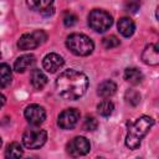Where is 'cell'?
<instances>
[{
    "label": "cell",
    "instance_id": "4",
    "mask_svg": "<svg viewBox=\"0 0 159 159\" xmlns=\"http://www.w3.org/2000/svg\"><path fill=\"white\" fill-rule=\"evenodd\" d=\"M113 24L112 16L101 9H94L88 15V25L92 30L97 32H104L107 31Z\"/></svg>",
    "mask_w": 159,
    "mask_h": 159
},
{
    "label": "cell",
    "instance_id": "20",
    "mask_svg": "<svg viewBox=\"0 0 159 159\" xmlns=\"http://www.w3.org/2000/svg\"><path fill=\"white\" fill-rule=\"evenodd\" d=\"M113 109H114V106H113V103H112L111 101H108V99H104V101L99 102L98 106H97V112H98V114L102 116V117H108V116H111V114L113 113Z\"/></svg>",
    "mask_w": 159,
    "mask_h": 159
},
{
    "label": "cell",
    "instance_id": "13",
    "mask_svg": "<svg viewBox=\"0 0 159 159\" xmlns=\"http://www.w3.org/2000/svg\"><path fill=\"white\" fill-rule=\"evenodd\" d=\"M35 65V56L29 53V55H24V56H20L15 63H14V70L19 73H22L25 72L26 70H29L30 67H32Z\"/></svg>",
    "mask_w": 159,
    "mask_h": 159
},
{
    "label": "cell",
    "instance_id": "5",
    "mask_svg": "<svg viewBox=\"0 0 159 159\" xmlns=\"http://www.w3.org/2000/svg\"><path fill=\"white\" fill-rule=\"evenodd\" d=\"M47 133L41 128H30L22 135V144L29 149H39L45 144Z\"/></svg>",
    "mask_w": 159,
    "mask_h": 159
},
{
    "label": "cell",
    "instance_id": "8",
    "mask_svg": "<svg viewBox=\"0 0 159 159\" xmlns=\"http://www.w3.org/2000/svg\"><path fill=\"white\" fill-rule=\"evenodd\" d=\"M78 119H80V112L75 108H68L60 113L57 124L62 129H72L77 124Z\"/></svg>",
    "mask_w": 159,
    "mask_h": 159
},
{
    "label": "cell",
    "instance_id": "12",
    "mask_svg": "<svg viewBox=\"0 0 159 159\" xmlns=\"http://www.w3.org/2000/svg\"><path fill=\"white\" fill-rule=\"evenodd\" d=\"M27 6L31 7L32 10L40 12L43 16H50L55 12V6L52 1H43V0H32L27 1Z\"/></svg>",
    "mask_w": 159,
    "mask_h": 159
},
{
    "label": "cell",
    "instance_id": "27",
    "mask_svg": "<svg viewBox=\"0 0 159 159\" xmlns=\"http://www.w3.org/2000/svg\"><path fill=\"white\" fill-rule=\"evenodd\" d=\"M1 145H2V140H1V138H0V148H1Z\"/></svg>",
    "mask_w": 159,
    "mask_h": 159
},
{
    "label": "cell",
    "instance_id": "11",
    "mask_svg": "<svg viewBox=\"0 0 159 159\" xmlns=\"http://www.w3.org/2000/svg\"><path fill=\"white\" fill-rule=\"evenodd\" d=\"M142 60L144 63L155 66L159 63V51H158V45L157 43H149L145 46L142 53Z\"/></svg>",
    "mask_w": 159,
    "mask_h": 159
},
{
    "label": "cell",
    "instance_id": "9",
    "mask_svg": "<svg viewBox=\"0 0 159 159\" xmlns=\"http://www.w3.org/2000/svg\"><path fill=\"white\" fill-rule=\"evenodd\" d=\"M25 118L30 124L39 125L46 119V111L39 104H30L25 109Z\"/></svg>",
    "mask_w": 159,
    "mask_h": 159
},
{
    "label": "cell",
    "instance_id": "26",
    "mask_svg": "<svg viewBox=\"0 0 159 159\" xmlns=\"http://www.w3.org/2000/svg\"><path fill=\"white\" fill-rule=\"evenodd\" d=\"M5 102H6V99H5V96L0 93V108H1V107L5 104Z\"/></svg>",
    "mask_w": 159,
    "mask_h": 159
},
{
    "label": "cell",
    "instance_id": "2",
    "mask_svg": "<svg viewBox=\"0 0 159 159\" xmlns=\"http://www.w3.org/2000/svg\"><path fill=\"white\" fill-rule=\"evenodd\" d=\"M153 124H154V119L148 116H142L135 122L130 123L125 137V145L129 149H137L140 145L143 137L149 132Z\"/></svg>",
    "mask_w": 159,
    "mask_h": 159
},
{
    "label": "cell",
    "instance_id": "24",
    "mask_svg": "<svg viewBox=\"0 0 159 159\" xmlns=\"http://www.w3.org/2000/svg\"><path fill=\"white\" fill-rule=\"evenodd\" d=\"M76 22H77V16L75 14H72V12H66L65 14V16H63V24H65V26L71 27Z\"/></svg>",
    "mask_w": 159,
    "mask_h": 159
},
{
    "label": "cell",
    "instance_id": "10",
    "mask_svg": "<svg viewBox=\"0 0 159 159\" xmlns=\"http://www.w3.org/2000/svg\"><path fill=\"white\" fill-rule=\"evenodd\" d=\"M63 63H65L63 58H62L60 55L55 53V52L46 55V56L43 57V60H42V66H43V68H45L47 72H50V73H55L56 71H58V70L63 66Z\"/></svg>",
    "mask_w": 159,
    "mask_h": 159
},
{
    "label": "cell",
    "instance_id": "6",
    "mask_svg": "<svg viewBox=\"0 0 159 159\" xmlns=\"http://www.w3.org/2000/svg\"><path fill=\"white\" fill-rule=\"evenodd\" d=\"M46 39H47V35L42 30H36L31 34H24L17 41V47L22 51L32 50L40 46L41 43H43Z\"/></svg>",
    "mask_w": 159,
    "mask_h": 159
},
{
    "label": "cell",
    "instance_id": "18",
    "mask_svg": "<svg viewBox=\"0 0 159 159\" xmlns=\"http://www.w3.org/2000/svg\"><path fill=\"white\" fill-rule=\"evenodd\" d=\"M24 154L22 147L17 142L10 143L5 149V159H21Z\"/></svg>",
    "mask_w": 159,
    "mask_h": 159
},
{
    "label": "cell",
    "instance_id": "14",
    "mask_svg": "<svg viewBox=\"0 0 159 159\" xmlns=\"http://www.w3.org/2000/svg\"><path fill=\"white\" fill-rule=\"evenodd\" d=\"M117 26H118V31L124 37L132 36L134 34V30H135V25H134L133 20L129 19V17H122V19H119Z\"/></svg>",
    "mask_w": 159,
    "mask_h": 159
},
{
    "label": "cell",
    "instance_id": "21",
    "mask_svg": "<svg viewBox=\"0 0 159 159\" xmlns=\"http://www.w3.org/2000/svg\"><path fill=\"white\" fill-rule=\"evenodd\" d=\"M125 101L132 106H137L140 102V93L135 89H128L125 92Z\"/></svg>",
    "mask_w": 159,
    "mask_h": 159
},
{
    "label": "cell",
    "instance_id": "19",
    "mask_svg": "<svg viewBox=\"0 0 159 159\" xmlns=\"http://www.w3.org/2000/svg\"><path fill=\"white\" fill-rule=\"evenodd\" d=\"M12 80V72L7 63L0 65V88H5L11 83Z\"/></svg>",
    "mask_w": 159,
    "mask_h": 159
},
{
    "label": "cell",
    "instance_id": "7",
    "mask_svg": "<svg viewBox=\"0 0 159 159\" xmlns=\"http://www.w3.org/2000/svg\"><path fill=\"white\" fill-rule=\"evenodd\" d=\"M66 148H67V153L71 157L77 158L81 155H86L91 149V144L88 139L84 137H75L72 140L67 143Z\"/></svg>",
    "mask_w": 159,
    "mask_h": 159
},
{
    "label": "cell",
    "instance_id": "28",
    "mask_svg": "<svg viewBox=\"0 0 159 159\" xmlns=\"http://www.w3.org/2000/svg\"><path fill=\"white\" fill-rule=\"evenodd\" d=\"M0 58H1V53H0Z\"/></svg>",
    "mask_w": 159,
    "mask_h": 159
},
{
    "label": "cell",
    "instance_id": "22",
    "mask_svg": "<svg viewBox=\"0 0 159 159\" xmlns=\"http://www.w3.org/2000/svg\"><path fill=\"white\" fill-rule=\"evenodd\" d=\"M97 127H98V120H97L94 117L87 116V117L84 118L83 124H82V128H83L84 130H87V132H93V130L97 129Z\"/></svg>",
    "mask_w": 159,
    "mask_h": 159
},
{
    "label": "cell",
    "instance_id": "3",
    "mask_svg": "<svg viewBox=\"0 0 159 159\" xmlns=\"http://www.w3.org/2000/svg\"><path fill=\"white\" fill-rule=\"evenodd\" d=\"M67 48L76 56H88L94 48L93 41L83 34H72L66 40Z\"/></svg>",
    "mask_w": 159,
    "mask_h": 159
},
{
    "label": "cell",
    "instance_id": "1",
    "mask_svg": "<svg viewBox=\"0 0 159 159\" xmlns=\"http://www.w3.org/2000/svg\"><path fill=\"white\" fill-rule=\"evenodd\" d=\"M88 87V78L83 72L66 70L56 78V89L60 97L70 101L82 97Z\"/></svg>",
    "mask_w": 159,
    "mask_h": 159
},
{
    "label": "cell",
    "instance_id": "17",
    "mask_svg": "<svg viewBox=\"0 0 159 159\" xmlns=\"http://www.w3.org/2000/svg\"><path fill=\"white\" fill-rule=\"evenodd\" d=\"M124 80L132 84H139L143 81V73L135 67H128L124 70Z\"/></svg>",
    "mask_w": 159,
    "mask_h": 159
},
{
    "label": "cell",
    "instance_id": "15",
    "mask_svg": "<svg viewBox=\"0 0 159 159\" xmlns=\"http://www.w3.org/2000/svg\"><path fill=\"white\" fill-rule=\"evenodd\" d=\"M117 91V84L113 81H103L102 83L98 84L97 88V93L98 96L103 97V98H108L111 96H113Z\"/></svg>",
    "mask_w": 159,
    "mask_h": 159
},
{
    "label": "cell",
    "instance_id": "23",
    "mask_svg": "<svg viewBox=\"0 0 159 159\" xmlns=\"http://www.w3.org/2000/svg\"><path fill=\"white\" fill-rule=\"evenodd\" d=\"M102 43L104 46V48H114L117 46H119V40L114 36V35H111V36H107L102 40Z\"/></svg>",
    "mask_w": 159,
    "mask_h": 159
},
{
    "label": "cell",
    "instance_id": "25",
    "mask_svg": "<svg viewBox=\"0 0 159 159\" xmlns=\"http://www.w3.org/2000/svg\"><path fill=\"white\" fill-rule=\"evenodd\" d=\"M139 6H140V4L137 2V1H130V2H127L124 5L125 10L130 11V12H137V10H139Z\"/></svg>",
    "mask_w": 159,
    "mask_h": 159
},
{
    "label": "cell",
    "instance_id": "16",
    "mask_svg": "<svg viewBox=\"0 0 159 159\" xmlns=\"http://www.w3.org/2000/svg\"><path fill=\"white\" fill-rule=\"evenodd\" d=\"M30 80H31V84H32L34 88H36V89L43 88L45 84L47 83V77H46V75H45L41 70H39V68L32 70Z\"/></svg>",
    "mask_w": 159,
    "mask_h": 159
},
{
    "label": "cell",
    "instance_id": "29",
    "mask_svg": "<svg viewBox=\"0 0 159 159\" xmlns=\"http://www.w3.org/2000/svg\"><path fill=\"white\" fill-rule=\"evenodd\" d=\"M138 159H142V158H138Z\"/></svg>",
    "mask_w": 159,
    "mask_h": 159
}]
</instances>
